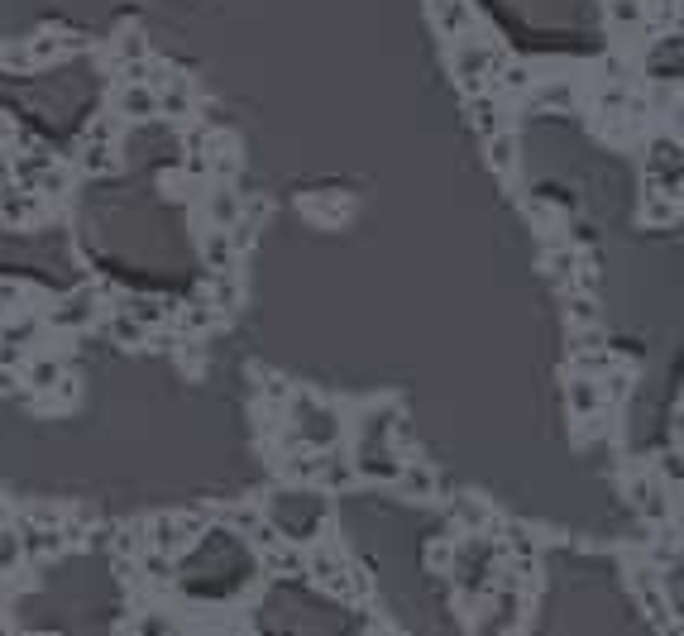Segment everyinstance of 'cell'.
Segmentation results:
<instances>
[{
	"instance_id": "cell-1",
	"label": "cell",
	"mask_w": 684,
	"mask_h": 636,
	"mask_svg": "<svg viewBox=\"0 0 684 636\" xmlns=\"http://www.w3.org/2000/svg\"><path fill=\"white\" fill-rule=\"evenodd\" d=\"M450 560H455V579H460V589L474 593V598H484L488 579H493V565H498V546L484 541V536H469Z\"/></svg>"
},
{
	"instance_id": "cell-2",
	"label": "cell",
	"mask_w": 684,
	"mask_h": 636,
	"mask_svg": "<svg viewBox=\"0 0 684 636\" xmlns=\"http://www.w3.org/2000/svg\"><path fill=\"white\" fill-rule=\"evenodd\" d=\"M503 63V53L493 44H460L455 48V58H450V67H455V82H460L464 91H479L488 77V67Z\"/></svg>"
},
{
	"instance_id": "cell-3",
	"label": "cell",
	"mask_w": 684,
	"mask_h": 636,
	"mask_svg": "<svg viewBox=\"0 0 684 636\" xmlns=\"http://www.w3.org/2000/svg\"><path fill=\"white\" fill-rule=\"evenodd\" d=\"M297 417H302V440L316 445V450H331L335 440H340V412L335 407H316L311 397H302Z\"/></svg>"
},
{
	"instance_id": "cell-4",
	"label": "cell",
	"mask_w": 684,
	"mask_h": 636,
	"mask_svg": "<svg viewBox=\"0 0 684 636\" xmlns=\"http://www.w3.org/2000/svg\"><path fill=\"white\" fill-rule=\"evenodd\" d=\"M197 531H201V517H163V522L149 527V546H154L158 555H177Z\"/></svg>"
},
{
	"instance_id": "cell-5",
	"label": "cell",
	"mask_w": 684,
	"mask_h": 636,
	"mask_svg": "<svg viewBox=\"0 0 684 636\" xmlns=\"http://www.w3.org/2000/svg\"><path fill=\"white\" fill-rule=\"evenodd\" d=\"M91 311H96V292H72V297H63L58 302V311H53V326L58 330H77L91 321Z\"/></svg>"
},
{
	"instance_id": "cell-6",
	"label": "cell",
	"mask_w": 684,
	"mask_h": 636,
	"mask_svg": "<svg viewBox=\"0 0 684 636\" xmlns=\"http://www.w3.org/2000/svg\"><path fill=\"white\" fill-rule=\"evenodd\" d=\"M120 115L125 120H149V115H158V96H154V87L149 82H130V87L120 91Z\"/></svg>"
},
{
	"instance_id": "cell-7",
	"label": "cell",
	"mask_w": 684,
	"mask_h": 636,
	"mask_svg": "<svg viewBox=\"0 0 684 636\" xmlns=\"http://www.w3.org/2000/svg\"><path fill=\"white\" fill-rule=\"evenodd\" d=\"M39 206H44L39 192H10V187H0V216L10 220V225H29V220L39 216Z\"/></svg>"
},
{
	"instance_id": "cell-8",
	"label": "cell",
	"mask_w": 684,
	"mask_h": 636,
	"mask_svg": "<svg viewBox=\"0 0 684 636\" xmlns=\"http://www.w3.org/2000/svg\"><path fill=\"white\" fill-rule=\"evenodd\" d=\"M158 110H163L168 120H182V115L192 110V82H187V77H168V87L158 91Z\"/></svg>"
},
{
	"instance_id": "cell-9",
	"label": "cell",
	"mask_w": 684,
	"mask_h": 636,
	"mask_svg": "<svg viewBox=\"0 0 684 636\" xmlns=\"http://www.w3.org/2000/svg\"><path fill=\"white\" fill-rule=\"evenodd\" d=\"M565 397H570V412L579 421H589L598 412V402H603V393H598V383L589 378V373H584V378H570V393Z\"/></svg>"
},
{
	"instance_id": "cell-10",
	"label": "cell",
	"mask_w": 684,
	"mask_h": 636,
	"mask_svg": "<svg viewBox=\"0 0 684 636\" xmlns=\"http://www.w3.org/2000/svg\"><path fill=\"white\" fill-rule=\"evenodd\" d=\"M670 173V182H680V139H656L651 144V177L661 182V177Z\"/></svg>"
},
{
	"instance_id": "cell-11",
	"label": "cell",
	"mask_w": 684,
	"mask_h": 636,
	"mask_svg": "<svg viewBox=\"0 0 684 636\" xmlns=\"http://www.w3.org/2000/svg\"><path fill=\"white\" fill-rule=\"evenodd\" d=\"M402 493H412V498H436V474L426 469V464H398V479H393Z\"/></svg>"
},
{
	"instance_id": "cell-12",
	"label": "cell",
	"mask_w": 684,
	"mask_h": 636,
	"mask_svg": "<svg viewBox=\"0 0 684 636\" xmlns=\"http://www.w3.org/2000/svg\"><path fill=\"white\" fill-rule=\"evenodd\" d=\"M206 216L216 220V225H235L244 216V201L235 197V187H216L211 197H206Z\"/></svg>"
},
{
	"instance_id": "cell-13",
	"label": "cell",
	"mask_w": 684,
	"mask_h": 636,
	"mask_svg": "<svg viewBox=\"0 0 684 636\" xmlns=\"http://www.w3.org/2000/svg\"><path fill=\"white\" fill-rule=\"evenodd\" d=\"M436 24H441L445 34H464L474 24V10L464 0H436Z\"/></svg>"
},
{
	"instance_id": "cell-14",
	"label": "cell",
	"mask_w": 684,
	"mask_h": 636,
	"mask_svg": "<svg viewBox=\"0 0 684 636\" xmlns=\"http://www.w3.org/2000/svg\"><path fill=\"white\" fill-rule=\"evenodd\" d=\"M82 168H87V173H111L115 149L106 144V139H87V144H82Z\"/></svg>"
},
{
	"instance_id": "cell-15",
	"label": "cell",
	"mask_w": 684,
	"mask_h": 636,
	"mask_svg": "<svg viewBox=\"0 0 684 636\" xmlns=\"http://www.w3.org/2000/svg\"><path fill=\"white\" fill-rule=\"evenodd\" d=\"M120 311H130L139 326H158V321L168 316V302H154V297H125V307Z\"/></svg>"
},
{
	"instance_id": "cell-16",
	"label": "cell",
	"mask_w": 684,
	"mask_h": 636,
	"mask_svg": "<svg viewBox=\"0 0 684 636\" xmlns=\"http://www.w3.org/2000/svg\"><path fill=\"white\" fill-rule=\"evenodd\" d=\"M34 340H39V321L34 316H20V321H10L0 330V345H15V350H29Z\"/></svg>"
},
{
	"instance_id": "cell-17",
	"label": "cell",
	"mask_w": 684,
	"mask_h": 636,
	"mask_svg": "<svg viewBox=\"0 0 684 636\" xmlns=\"http://www.w3.org/2000/svg\"><path fill=\"white\" fill-rule=\"evenodd\" d=\"M488 163H493L498 173H512V163H517V144H512V134H488Z\"/></svg>"
},
{
	"instance_id": "cell-18",
	"label": "cell",
	"mask_w": 684,
	"mask_h": 636,
	"mask_svg": "<svg viewBox=\"0 0 684 636\" xmlns=\"http://www.w3.org/2000/svg\"><path fill=\"white\" fill-rule=\"evenodd\" d=\"M469 115H474L479 134H498V101H493V96H479V91H474V101H469Z\"/></svg>"
},
{
	"instance_id": "cell-19",
	"label": "cell",
	"mask_w": 684,
	"mask_h": 636,
	"mask_svg": "<svg viewBox=\"0 0 684 636\" xmlns=\"http://www.w3.org/2000/svg\"><path fill=\"white\" fill-rule=\"evenodd\" d=\"M58 378H63V364L48 359V354H39V359L29 364V388H58Z\"/></svg>"
},
{
	"instance_id": "cell-20",
	"label": "cell",
	"mask_w": 684,
	"mask_h": 636,
	"mask_svg": "<svg viewBox=\"0 0 684 636\" xmlns=\"http://www.w3.org/2000/svg\"><path fill=\"white\" fill-rule=\"evenodd\" d=\"M637 593H641V603H646V613L656 617V622H665V603H661V593H656V574L651 570L637 574Z\"/></svg>"
},
{
	"instance_id": "cell-21",
	"label": "cell",
	"mask_w": 684,
	"mask_h": 636,
	"mask_svg": "<svg viewBox=\"0 0 684 636\" xmlns=\"http://www.w3.org/2000/svg\"><path fill=\"white\" fill-rule=\"evenodd\" d=\"M111 335H115V340H120V345H139V340H144V335H149V330L139 326V321H134L130 311H115V321H111Z\"/></svg>"
},
{
	"instance_id": "cell-22",
	"label": "cell",
	"mask_w": 684,
	"mask_h": 636,
	"mask_svg": "<svg viewBox=\"0 0 684 636\" xmlns=\"http://www.w3.org/2000/svg\"><path fill=\"white\" fill-rule=\"evenodd\" d=\"M273 555H268V570L273 574H307V560L297 555V550H278V546H268Z\"/></svg>"
},
{
	"instance_id": "cell-23",
	"label": "cell",
	"mask_w": 684,
	"mask_h": 636,
	"mask_svg": "<svg viewBox=\"0 0 684 636\" xmlns=\"http://www.w3.org/2000/svg\"><path fill=\"white\" fill-rule=\"evenodd\" d=\"M536 101H541V106H555V110H570L574 106V87H570V82L541 87V91H536Z\"/></svg>"
},
{
	"instance_id": "cell-24",
	"label": "cell",
	"mask_w": 684,
	"mask_h": 636,
	"mask_svg": "<svg viewBox=\"0 0 684 636\" xmlns=\"http://www.w3.org/2000/svg\"><path fill=\"white\" fill-rule=\"evenodd\" d=\"M498 82H503L508 91H531V67L527 63H503Z\"/></svg>"
},
{
	"instance_id": "cell-25",
	"label": "cell",
	"mask_w": 684,
	"mask_h": 636,
	"mask_svg": "<svg viewBox=\"0 0 684 636\" xmlns=\"http://www.w3.org/2000/svg\"><path fill=\"white\" fill-rule=\"evenodd\" d=\"M230 254H235V244L225 235H206V264L211 268H230Z\"/></svg>"
},
{
	"instance_id": "cell-26",
	"label": "cell",
	"mask_w": 684,
	"mask_h": 636,
	"mask_svg": "<svg viewBox=\"0 0 684 636\" xmlns=\"http://www.w3.org/2000/svg\"><path fill=\"white\" fill-rule=\"evenodd\" d=\"M455 512H460V522H464L469 531L488 527V507H484V503H474V498H460V503H455Z\"/></svg>"
},
{
	"instance_id": "cell-27",
	"label": "cell",
	"mask_w": 684,
	"mask_h": 636,
	"mask_svg": "<svg viewBox=\"0 0 684 636\" xmlns=\"http://www.w3.org/2000/svg\"><path fill=\"white\" fill-rule=\"evenodd\" d=\"M58 48H63V39H58V34H39V39H34V48H24V53H29V67L58 58Z\"/></svg>"
},
{
	"instance_id": "cell-28",
	"label": "cell",
	"mask_w": 684,
	"mask_h": 636,
	"mask_svg": "<svg viewBox=\"0 0 684 636\" xmlns=\"http://www.w3.org/2000/svg\"><path fill=\"white\" fill-rule=\"evenodd\" d=\"M613 20L627 24V29H637V24L646 20V5H641V0H613Z\"/></svg>"
},
{
	"instance_id": "cell-29",
	"label": "cell",
	"mask_w": 684,
	"mask_h": 636,
	"mask_svg": "<svg viewBox=\"0 0 684 636\" xmlns=\"http://www.w3.org/2000/svg\"><path fill=\"white\" fill-rule=\"evenodd\" d=\"M546 264H551L555 278H570V268L579 264V254H574V249H551V259H546Z\"/></svg>"
},
{
	"instance_id": "cell-30",
	"label": "cell",
	"mask_w": 684,
	"mask_h": 636,
	"mask_svg": "<svg viewBox=\"0 0 684 636\" xmlns=\"http://www.w3.org/2000/svg\"><path fill=\"white\" fill-rule=\"evenodd\" d=\"M498 617H503V622H517V617H522V598L512 589L498 593Z\"/></svg>"
},
{
	"instance_id": "cell-31",
	"label": "cell",
	"mask_w": 684,
	"mask_h": 636,
	"mask_svg": "<svg viewBox=\"0 0 684 636\" xmlns=\"http://www.w3.org/2000/svg\"><path fill=\"white\" fill-rule=\"evenodd\" d=\"M144 53H149V48H144V34H125V39H120V58H125V63L144 58Z\"/></svg>"
},
{
	"instance_id": "cell-32",
	"label": "cell",
	"mask_w": 684,
	"mask_h": 636,
	"mask_svg": "<svg viewBox=\"0 0 684 636\" xmlns=\"http://www.w3.org/2000/svg\"><path fill=\"white\" fill-rule=\"evenodd\" d=\"M570 311H574V321H594V316H598L594 297H570Z\"/></svg>"
},
{
	"instance_id": "cell-33",
	"label": "cell",
	"mask_w": 684,
	"mask_h": 636,
	"mask_svg": "<svg viewBox=\"0 0 684 636\" xmlns=\"http://www.w3.org/2000/svg\"><path fill=\"white\" fill-rule=\"evenodd\" d=\"M10 307H20V287L0 283V311H10Z\"/></svg>"
}]
</instances>
